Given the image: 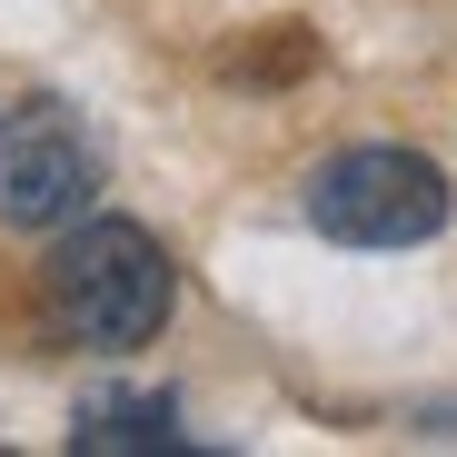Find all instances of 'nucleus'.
Returning a JSON list of instances; mask_svg holds the SVG:
<instances>
[{"mask_svg":"<svg viewBox=\"0 0 457 457\" xmlns=\"http://www.w3.org/2000/svg\"><path fill=\"white\" fill-rule=\"evenodd\" d=\"M90 179H100L90 129L60 100L0 110V228H70L80 199H90Z\"/></svg>","mask_w":457,"mask_h":457,"instance_id":"3","label":"nucleus"},{"mask_svg":"<svg viewBox=\"0 0 457 457\" xmlns=\"http://www.w3.org/2000/svg\"><path fill=\"white\" fill-rule=\"evenodd\" d=\"M170 298H179V269L139 219H80L40 259V319L60 348H139L160 338Z\"/></svg>","mask_w":457,"mask_h":457,"instance_id":"1","label":"nucleus"},{"mask_svg":"<svg viewBox=\"0 0 457 457\" xmlns=\"http://www.w3.org/2000/svg\"><path fill=\"white\" fill-rule=\"evenodd\" d=\"M170 437H179L170 398H90L80 428H70V447H90V457H110V447H170Z\"/></svg>","mask_w":457,"mask_h":457,"instance_id":"4","label":"nucleus"},{"mask_svg":"<svg viewBox=\"0 0 457 457\" xmlns=\"http://www.w3.org/2000/svg\"><path fill=\"white\" fill-rule=\"evenodd\" d=\"M309 228L338 249H418L447 228V170L398 139L338 149V160L309 170Z\"/></svg>","mask_w":457,"mask_h":457,"instance_id":"2","label":"nucleus"}]
</instances>
